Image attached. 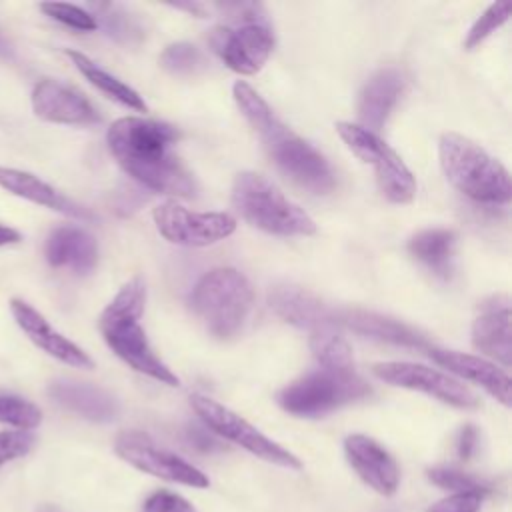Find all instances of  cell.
I'll return each instance as SVG.
<instances>
[{
    "label": "cell",
    "mask_w": 512,
    "mask_h": 512,
    "mask_svg": "<svg viewBox=\"0 0 512 512\" xmlns=\"http://www.w3.org/2000/svg\"><path fill=\"white\" fill-rule=\"evenodd\" d=\"M472 344L478 352L494 358L504 368L512 360L510 334V300L506 294H496L480 302L472 322Z\"/></svg>",
    "instance_id": "obj_15"
},
{
    "label": "cell",
    "mask_w": 512,
    "mask_h": 512,
    "mask_svg": "<svg viewBox=\"0 0 512 512\" xmlns=\"http://www.w3.org/2000/svg\"><path fill=\"white\" fill-rule=\"evenodd\" d=\"M42 412L36 404L14 394H0V422L20 430H32L40 424Z\"/></svg>",
    "instance_id": "obj_29"
},
{
    "label": "cell",
    "mask_w": 512,
    "mask_h": 512,
    "mask_svg": "<svg viewBox=\"0 0 512 512\" xmlns=\"http://www.w3.org/2000/svg\"><path fill=\"white\" fill-rule=\"evenodd\" d=\"M160 64L174 76H196L208 68L206 54L190 42H174L160 54Z\"/></svg>",
    "instance_id": "obj_28"
},
{
    "label": "cell",
    "mask_w": 512,
    "mask_h": 512,
    "mask_svg": "<svg viewBox=\"0 0 512 512\" xmlns=\"http://www.w3.org/2000/svg\"><path fill=\"white\" fill-rule=\"evenodd\" d=\"M114 452L130 466L156 478L192 488H206L210 484L202 470L176 456L174 452L158 446L148 434L140 430L120 432L114 440Z\"/></svg>",
    "instance_id": "obj_11"
},
{
    "label": "cell",
    "mask_w": 512,
    "mask_h": 512,
    "mask_svg": "<svg viewBox=\"0 0 512 512\" xmlns=\"http://www.w3.org/2000/svg\"><path fill=\"white\" fill-rule=\"evenodd\" d=\"M254 292L248 278L236 268H214L204 274L192 294L190 306L216 338L238 334L252 310Z\"/></svg>",
    "instance_id": "obj_6"
},
{
    "label": "cell",
    "mask_w": 512,
    "mask_h": 512,
    "mask_svg": "<svg viewBox=\"0 0 512 512\" xmlns=\"http://www.w3.org/2000/svg\"><path fill=\"white\" fill-rule=\"evenodd\" d=\"M156 230L178 246H210L236 230V218L228 212H194L176 200H166L152 210Z\"/></svg>",
    "instance_id": "obj_10"
},
{
    "label": "cell",
    "mask_w": 512,
    "mask_h": 512,
    "mask_svg": "<svg viewBox=\"0 0 512 512\" xmlns=\"http://www.w3.org/2000/svg\"><path fill=\"white\" fill-rule=\"evenodd\" d=\"M66 56L72 60V64L80 70V74L92 84L96 86L100 92H104L108 98L136 110V112H146L148 106L144 102V98L130 88L128 84H124L122 80H118L116 76L108 74L104 68H100L96 62H92L86 54L78 52V50H66Z\"/></svg>",
    "instance_id": "obj_26"
},
{
    "label": "cell",
    "mask_w": 512,
    "mask_h": 512,
    "mask_svg": "<svg viewBox=\"0 0 512 512\" xmlns=\"http://www.w3.org/2000/svg\"><path fill=\"white\" fill-rule=\"evenodd\" d=\"M48 394L60 406L92 422H114L120 414V404L110 392L86 382H74L66 378L54 380L48 386Z\"/></svg>",
    "instance_id": "obj_20"
},
{
    "label": "cell",
    "mask_w": 512,
    "mask_h": 512,
    "mask_svg": "<svg viewBox=\"0 0 512 512\" xmlns=\"http://www.w3.org/2000/svg\"><path fill=\"white\" fill-rule=\"evenodd\" d=\"M34 114L46 122L86 126L100 120L96 108L76 88L52 78L40 80L32 90Z\"/></svg>",
    "instance_id": "obj_14"
},
{
    "label": "cell",
    "mask_w": 512,
    "mask_h": 512,
    "mask_svg": "<svg viewBox=\"0 0 512 512\" xmlns=\"http://www.w3.org/2000/svg\"><path fill=\"white\" fill-rule=\"evenodd\" d=\"M212 52L238 74H256L274 48V36L268 24L216 26L208 34Z\"/></svg>",
    "instance_id": "obj_13"
},
{
    "label": "cell",
    "mask_w": 512,
    "mask_h": 512,
    "mask_svg": "<svg viewBox=\"0 0 512 512\" xmlns=\"http://www.w3.org/2000/svg\"><path fill=\"white\" fill-rule=\"evenodd\" d=\"M230 200L234 210L254 228L276 236H310L316 232L314 220L290 202L266 176L244 170L232 182Z\"/></svg>",
    "instance_id": "obj_5"
},
{
    "label": "cell",
    "mask_w": 512,
    "mask_h": 512,
    "mask_svg": "<svg viewBox=\"0 0 512 512\" xmlns=\"http://www.w3.org/2000/svg\"><path fill=\"white\" fill-rule=\"evenodd\" d=\"M372 372L386 384L418 390L456 408H476V394L448 372L414 362H378Z\"/></svg>",
    "instance_id": "obj_12"
},
{
    "label": "cell",
    "mask_w": 512,
    "mask_h": 512,
    "mask_svg": "<svg viewBox=\"0 0 512 512\" xmlns=\"http://www.w3.org/2000/svg\"><path fill=\"white\" fill-rule=\"evenodd\" d=\"M428 478L432 484L446 488V490H454V492H486L488 490V486L482 480H478L466 472L446 468V466L430 468Z\"/></svg>",
    "instance_id": "obj_32"
},
{
    "label": "cell",
    "mask_w": 512,
    "mask_h": 512,
    "mask_svg": "<svg viewBox=\"0 0 512 512\" xmlns=\"http://www.w3.org/2000/svg\"><path fill=\"white\" fill-rule=\"evenodd\" d=\"M40 10L44 14H48L50 18L58 20L60 24L64 26H70L74 30H80V32H92L98 28V22L96 18L86 12L84 8L80 6H74V4H66V2H44L40 4Z\"/></svg>",
    "instance_id": "obj_31"
},
{
    "label": "cell",
    "mask_w": 512,
    "mask_h": 512,
    "mask_svg": "<svg viewBox=\"0 0 512 512\" xmlns=\"http://www.w3.org/2000/svg\"><path fill=\"white\" fill-rule=\"evenodd\" d=\"M438 158L446 180L464 196L482 204H506L510 200L512 188L506 166L474 140L446 132L438 142Z\"/></svg>",
    "instance_id": "obj_4"
},
{
    "label": "cell",
    "mask_w": 512,
    "mask_h": 512,
    "mask_svg": "<svg viewBox=\"0 0 512 512\" xmlns=\"http://www.w3.org/2000/svg\"><path fill=\"white\" fill-rule=\"evenodd\" d=\"M18 240H20V232H18V230L0 224V246L14 244V242H18Z\"/></svg>",
    "instance_id": "obj_40"
},
{
    "label": "cell",
    "mask_w": 512,
    "mask_h": 512,
    "mask_svg": "<svg viewBox=\"0 0 512 512\" xmlns=\"http://www.w3.org/2000/svg\"><path fill=\"white\" fill-rule=\"evenodd\" d=\"M510 2H494L490 4L482 16L472 24V28L468 30V36L464 40V48L466 50H474L476 46H480L496 28H500L508 16H510Z\"/></svg>",
    "instance_id": "obj_30"
},
{
    "label": "cell",
    "mask_w": 512,
    "mask_h": 512,
    "mask_svg": "<svg viewBox=\"0 0 512 512\" xmlns=\"http://www.w3.org/2000/svg\"><path fill=\"white\" fill-rule=\"evenodd\" d=\"M370 384L354 368H316L278 392V404L300 418H320L370 396Z\"/></svg>",
    "instance_id": "obj_7"
},
{
    "label": "cell",
    "mask_w": 512,
    "mask_h": 512,
    "mask_svg": "<svg viewBox=\"0 0 512 512\" xmlns=\"http://www.w3.org/2000/svg\"><path fill=\"white\" fill-rule=\"evenodd\" d=\"M484 492H454L432 504L426 512H478Z\"/></svg>",
    "instance_id": "obj_37"
},
{
    "label": "cell",
    "mask_w": 512,
    "mask_h": 512,
    "mask_svg": "<svg viewBox=\"0 0 512 512\" xmlns=\"http://www.w3.org/2000/svg\"><path fill=\"white\" fill-rule=\"evenodd\" d=\"M428 354L436 364H440L448 372L478 384L492 398H496L504 406H510V376L506 374V370L498 368L494 362L474 354L442 350V348H430Z\"/></svg>",
    "instance_id": "obj_18"
},
{
    "label": "cell",
    "mask_w": 512,
    "mask_h": 512,
    "mask_svg": "<svg viewBox=\"0 0 512 512\" xmlns=\"http://www.w3.org/2000/svg\"><path fill=\"white\" fill-rule=\"evenodd\" d=\"M36 512H62V510L56 508V506H52V504H44V506H40Z\"/></svg>",
    "instance_id": "obj_41"
},
{
    "label": "cell",
    "mask_w": 512,
    "mask_h": 512,
    "mask_svg": "<svg viewBox=\"0 0 512 512\" xmlns=\"http://www.w3.org/2000/svg\"><path fill=\"white\" fill-rule=\"evenodd\" d=\"M336 132L348 150L374 168L376 182L386 200L410 204L416 196V182L400 154L376 132L352 122H336Z\"/></svg>",
    "instance_id": "obj_8"
},
{
    "label": "cell",
    "mask_w": 512,
    "mask_h": 512,
    "mask_svg": "<svg viewBox=\"0 0 512 512\" xmlns=\"http://www.w3.org/2000/svg\"><path fill=\"white\" fill-rule=\"evenodd\" d=\"M344 454L348 464L372 490L382 496H392L398 490V464L376 440L364 434H350L344 440Z\"/></svg>",
    "instance_id": "obj_16"
},
{
    "label": "cell",
    "mask_w": 512,
    "mask_h": 512,
    "mask_svg": "<svg viewBox=\"0 0 512 512\" xmlns=\"http://www.w3.org/2000/svg\"><path fill=\"white\" fill-rule=\"evenodd\" d=\"M336 324H346L356 334L392 342L398 346H412V348L428 346L426 336L418 334L414 328L402 324L400 320L382 316L378 312H368V310L336 312Z\"/></svg>",
    "instance_id": "obj_23"
},
{
    "label": "cell",
    "mask_w": 512,
    "mask_h": 512,
    "mask_svg": "<svg viewBox=\"0 0 512 512\" xmlns=\"http://www.w3.org/2000/svg\"><path fill=\"white\" fill-rule=\"evenodd\" d=\"M142 512H196V508L176 492L156 490L144 500Z\"/></svg>",
    "instance_id": "obj_36"
},
{
    "label": "cell",
    "mask_w": 512,
    "mask_h": 512,
    "mask_svg": "<svg viewBox=\"0 0 512 512\" xmlns=\"http://www.w3.org/2000/svg\"><path fill=\"white\" fill-rule=\"evenodd\" d=\"M268 304L282 320L310 332L336 324V312L300 286H274L268 294Z\"/></svg>",
    "instance_id": "obj_19"
},
{
    "label": "cell",
    "mask_w": 512,
    "mask_h": 512,
    "mask_svg": "<svg viewBox=\"0 0 512 512\" xmlns=\"http://www.w3.org/2000/svg\"><path fill=\"white\" fill-rule=\"evenodd\" d=\"M190 406L194 408L198 418L204 422V426L208 430H212L216 436L238 444L240 448L248 450L256 458L266 460L270 464H276L282 468H292V470L302 468V462L292 452H288L286 448H282L280 444L270 440L256 426H252L240 414L222 406L214 398L204 396V394H192Z\"/></svg>",
    "instance_id": "obj_9"
},
{
    "label": "cell",
    "mask_w": 512,
    "mask_h": 512,
    "mask_svg": "<svg viewBox=\"0 0 512 512\" xmlns=\"http://www.w3.org/2000/svg\"><path fill=\"white\" fill-rule=\"evenodd\" d=\"M48 264L60 268L68 266L76 274H88L98 264V244L92 234L78 226L56 228L44 248Z\"/></svg>",
    "instance_id": "obj_22"
},
{
    "label": "cell",
    "mask_w": 512,
    "mask_h": 512,
    "mask_svg": "<svg viewBox=\"0 0 512 512\" xmlns=\"http://www.w3.org/2000/svg\"><path fill=\"white\" fill-rule=\"evenodd\" d=\"M456 242H458V236L454 230L428 228V230L416 232L408 240V252L436 276L450 278L454 270Z\"/></svg>",
    "instance_id": "obj_25"
},
{
    "label": "cell",
    "mask_w": 512,
    "mask_h": 512,
    "mask_svg": "<svg viewBox=\"0 0 512 512\" xmlns=\"http://www.w3.org/2000/svg\"><path fill=\"white\" fill-rule=\"evenodd\" d=\"M478 446V428L472 424H466L460 432H458V440H456V452L462 460H470L472 454L476 452Z\"/></svg>",
    "instance_id": "obj_38"
},
{
    "label": "cell",
    "mask_w": 512,
    "mask_h": 512,
    "mask_svg": "<svg viewBox=\"0 0 512 512\" xmlns=\"http://www.w3.org/2000/svg\"><path fill=\"white\" fill-rule=\"evenodd\" d=\"M310 350L322 368H354L352 348L334 326L310 332Z\"/></svg>",
    "instance_id": "obj_27"
},
{
    "label": "cell",
    "mask_w": 512,
    "mask_h": 512,
    "mask_svg": "<svg viewBox=\"0 0 512 512\" xmlns=\"http://www.w3.org/2000/svg\"><path fill=\"white\" fill-rule=\"evenodd\" d=\"M104 10H108L104 14V20H106V30L118 38V40H126L130 42L132 38H140L142 36V30L138 26V22H134L130 18V14H126L124 10L116 8V6H110V4H104Z\"/></svg>",
    "instance_id": "obj_35"
},
{
    "label": "cell",
    "mask_w": 512,
    "mask_h": 512,
    "mask_svg": "<svg viewBox=\"0 0 512 512\" xmlns=\"http://www.w3.org/2000/svg\"><path fill=\"white\" fill-rule=\"evenodd\" d=\"M36 438L28 430H12L0 432V466L28 454L34 446Z\"/></svg>",
    "instance_id": "obj_34"
},
{
    "label": "cell",
    "mask_w": 512,
    "mask_h": 512,
    "mask_svg": "<svg viewBox=\"0 0 512 512\" xmlns=\"http://www.w3.org/2000/svg\"><path fill=\"white\" fill-rule=\"evenodd\" d=\"M144 302V280L134 276L116 292V296L100 314V332L112 352L130 368L160 384L180 386V378L156 356L144 328L140 326Z\"/></svg>",
    "instance_id": "obj_3"
},
{
    "label": "cell",
    "mask_w": 512,
    "mask_h": 512,
    "mask_svg": "<svg viewBox=\"0 0 512 512\" xmlns=\"http://www.w3.org/2000/svg\"><path fill=\"white\" fill-rule=\"evenodd\" d=\"M404 88V78L398 70L394 68H384L378 70L362 88L360 98H358V118L360 126L376 132L380 130L392 108L396 106L400 94Z\"/></svg>",
    "instance_id": "obj_21"
},
{
    "label": "cell",
    "mask_w": 512,
    "mask_h": 512,
    "mask_svg": "<svg viewBox=\"0 0 512 512\" xmlns=\"http://www.w3.org/2000/svg\"><path fill=\"white\" fill-rule=\"evenodd\" d=\"M176 140L174 126L140 116L118 118L106 134L112 156L138 184L158 194L192 198L198 188L192 174L172 154Z\"/></svg>",
    "instance_id": "obj_1"
},
{
    "label": "cell",
    "mask_w": 512,
    "mask_h": 512,
    "mask_svg": "<svg viewBox=\"0 0 512 512\" xmlns=\"http://www.w3.org/2000/svg\"><path fill=\"white\" fill-rule=\"evenodd\" d=\"M10 310H12V316H14L16 324L46 354H50L56 360H60L68 366H74V368H82V370H92L94 368V360L80 346H76L72 340H68L60 332H56L48 324V320L38 310H34L28 302H24L20 298H12L10 300Z\"/></svg>",
    "instance_id": "obj_17"
},
{
    "label": "cell",
    "mask_w": 512,
    "mask_h": 512,
    "mask_svg": "<svg viewBox=\"0 0 512 512\" xmlns=\"http://www.w3.org/2000/svg\"><path fill=\"white\" fill-rule=\"evenodd\" d=\"M0 186L4 190H8L14 196H20L24 200H30L34 204L64 212L68 216H76V218H92L90 212H86L84 208H80L78 204L70 202L66 196H62L60 192H56L50 184H46L44 180H40L38 176L18 170V168H4L0 166Z\"/></svg>",
    "instance_id": "obj_24"
},
{
    "label": "cell",
    "mask_w": 512,
    "mask_h": 512,
    "mask_svg": "<svg viewBox=\"0 0 512 512\" xmlns=\"http://www.w3.org/2000/svg\"><path fill=\"white\" fill-rule=\"evenodd\" d=\"M226 20H230L234 26L240 24H268L266 22V12L262 4L254 2H224L214 6Z\"/></svg>",
    "instance_id": "obj_33"
},
{
    "label": "cell",
    "mask_w": 512,
    "mask_h": 512,
    "mask_svg": "<svg viewBox=\"0 0 512 512\" xmlns=\"http://www.w3.org/2000/svg\"><path fill=\"white\" fill-rule=\"evenodd\" d=\"M186 440L196 448V450H202V452H214V450H220L222 444L210 436L206 430L202 428H196V426H190L186 430Z\"/></svg>",
    "instance_id": "obj_39"
},
{
    "label": "cell",
    "mask_w": 512,
    "mask_h": 512,
    "mask_svg": "<svg viewBox=\"0 0 512 512\" xmlns=\"http://www.w3.org/2000/svg\"><path fill=\"white\" fill-rule=\"evenodd\" d=\"M238 110L260 136L274 164L298 186L312 194H328L336 180L326 158L304 138L278 120L268 102L244 80L232 86Z\"/></svg>",
    "instance_id": "obj_2"
}]
</instances>
